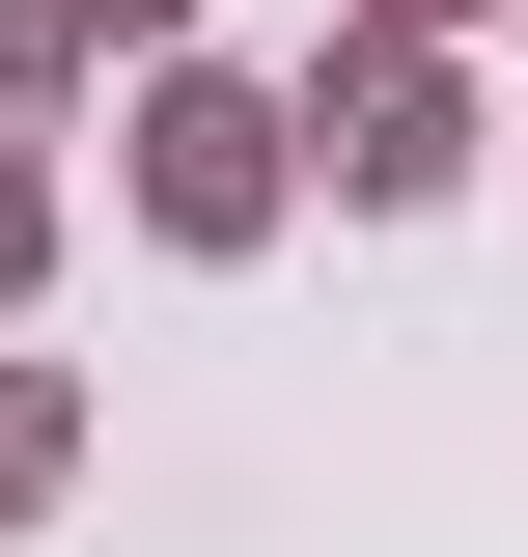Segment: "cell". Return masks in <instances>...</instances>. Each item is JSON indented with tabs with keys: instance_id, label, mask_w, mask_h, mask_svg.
I'll return each mask as SVG.
<instances>
[{
	"instance_id": "obj_1",
	"label": "cell",
	"mask_w": 528,
	"mask_h": 557,
	"mask_svg": "<svg viewBox=\"0 0 528 557\" xmlns=\"http://www.w3.org/2000/svg\"><path fill=\"white\" fill-rule=\"evenodd\" d=\"M28 474H56V418H28V391H0V502H28Z\"/></svg>"
}]
</instances>
